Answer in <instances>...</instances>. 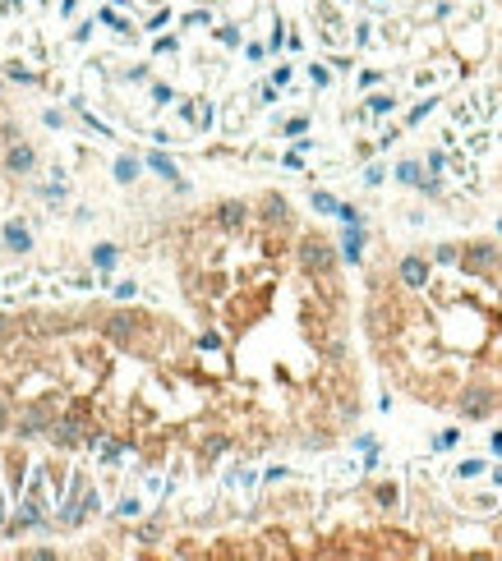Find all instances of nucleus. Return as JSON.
I'll use <instances>...</instances> for the list:
<instances>
[{
	"instance_id": "obj_1",
	"label": "nucleus",
	"mask_w": 502,
	"mask_h": 561,
	"mask_svg": "<svg viewBox=\"0 0 502 561\" xmlns=\"http://www.w3.org/2000/svg\"><path fill=\"white\" fill-rule=\"evenodd\" d=\"M300 262H305L309 272H318V276H327L332 272V249H327V244L323 240H305V249H300Z\"/></svg>"
},
{
	"instance_id": "obj_2",
	"label": "nucleus",
	"mask_w": 502,
	"mask_h": 561,
	"mask_svg": "<svg viewBox=\"0 0 502 561\" xmlns=\"http://www.w3.org/2000/svg\"><path fill=\"white\" fill-rule=\"evenodd\" d=\"M488 410H493V396H488L484 387H470V391L461 396V414H466V419H484Z\"/></svg>"
},
{
	"instance_id": "obj_3",
	"label": "nucleus",
	"mask_w": 502,
	"mask_h": 561,
	"mask_svg": "<svg viewBox=\"0 0 502 561\" xmlns=\"http://www.w3.org/2000/svg\"><path fill=\"white\" fill-rule=\"evenodd\" d=\"M51 437L61 442V446H74V442L83 437V424H78V419H65V424H56V428H51Z\"/></svg>"
},
{
	"instance_id": "obj_4",
	"label": "nucleus",
	"mask_w": 502,
	"mask_h": 561,
	"mask_svg": "<svg viewBox=\"0 0 502 561\" xmlns=\"http://www.w3.org/2000/svg\"><path fill=\"white\" fill-rule=\"evenodd\" d=\"M488 267H493V249L474 244L470 253H466V272H488Z\"/></svg>"
},
{
	"instance_id": "obj_5",
	"label": "nucleus",
	"mask_w": 502,
	"mask_h": 561,
	"mask_svg": "<svg viewBox=\"0 0 502 561\" xmlns=\"http://www.w3.org/2000/svg\"><path fill=\"white\" fill-rule=\"evenodd\" d=\"M401 281H406V286H424V281H428V267H424L419 258H406V262H401Z\"/></svg>"
},
{
	"instance_id": "obj_6",
	"label": "nucleus",
	"mask_w": 502,
	"mask_h": 561,
	"mask_svg": "<svg viewBox=\"0 0 502 561\" xmlns=\"http://www.w3.org/2000/svg\"><path fill=\"white\" fill-rule=\"evenodd\" d=\"M217 221H221L226 230L244 226V207H240V203H226V207H217Z\"/></svg>"
},
{
	"instance_id": "obj_7",
	"label": "nucleus",
	"mask_w": 502,
	"mask_h": 561,
	"mask_svg": "<svg viewBox=\"0 0 502 561\" xmlns=\"http://www.w3.org/2000/svg\"><path fill=\"white\" fill-rule=\"evenodd\" d=\"M5 166H10V170H32V152H28V148H10Z\"/></svg>"
},
{
	"instance_id": "obj_8",
	"label": "nucleus",
	"mask_w": 502,
	"mask_h": 561,
	"mask_svg": "<svg viewBox=\"0 0 502 561\" xmlns=\"http://www.w3.org/2000/svg\"><path fill=\"white\" fill-rule=\"evenodd\" d=\"M5 244L23 253V249H28V230H23V226H5Z\"/></svg>"
},
{
	"instance_id": "obj_9",
	"label": "nucleus",
	"mask_w": 502,
	"mask_h": 561,
	"mask_svg": "<svg viewBox=\"0 0 502 561\" xmlns=\"http://www.w3.org/2000/svg\"><path fill=\"white\" fill-rule=\"evenodd\" d=\"M129 332H134V318H111V336L116 341H129Z\"/></svg>"
}]
</instances>
